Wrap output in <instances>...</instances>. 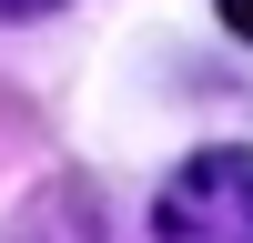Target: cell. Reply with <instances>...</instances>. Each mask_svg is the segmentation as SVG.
Here are the masks:
<instances>
[{
  "mask_svg": "<svg viewBox=\"0 0 253 243\" xmlns=\"http://www.w3.org/2000/svg\"><path fill=\"white\" fill-rule=\"evenodd\" d=\"M41 10H61V0H0V20H41Z\"/></svg>",
  "mask_w": 253,
  "mask_h": 243,
  "instance_id": "3",
  "label": "cell"
},
{
  "mask_svg": "<svg viewBox=\"0 0 253 243\" xmlns=\"http://www.w3.org/2000/svg\"><path fill=\"white\" fill-rule=\"evenodd\" d=\"M152 243H253V142H213L162 182Z\"/></svg>",
  "mask_w": 253,
  "mask_h": 243,
  "instance_id": "1",
  "label": "cell"
},
{
  "mask_svg": "<svg viewBox=\"0 0 253 243\" xmlns=\"http://www.w3.org/2000/svg\"><path fill=\"white\" fill-rule=\"evenodd\" d=\"M213 10H223V31H233V40H253V0H213Z\"/></svg>",
  "mask_w": 253,
  "mask_h": 243,
  "instance_id": "2",
  "label": "cell"
}]
</instances>
